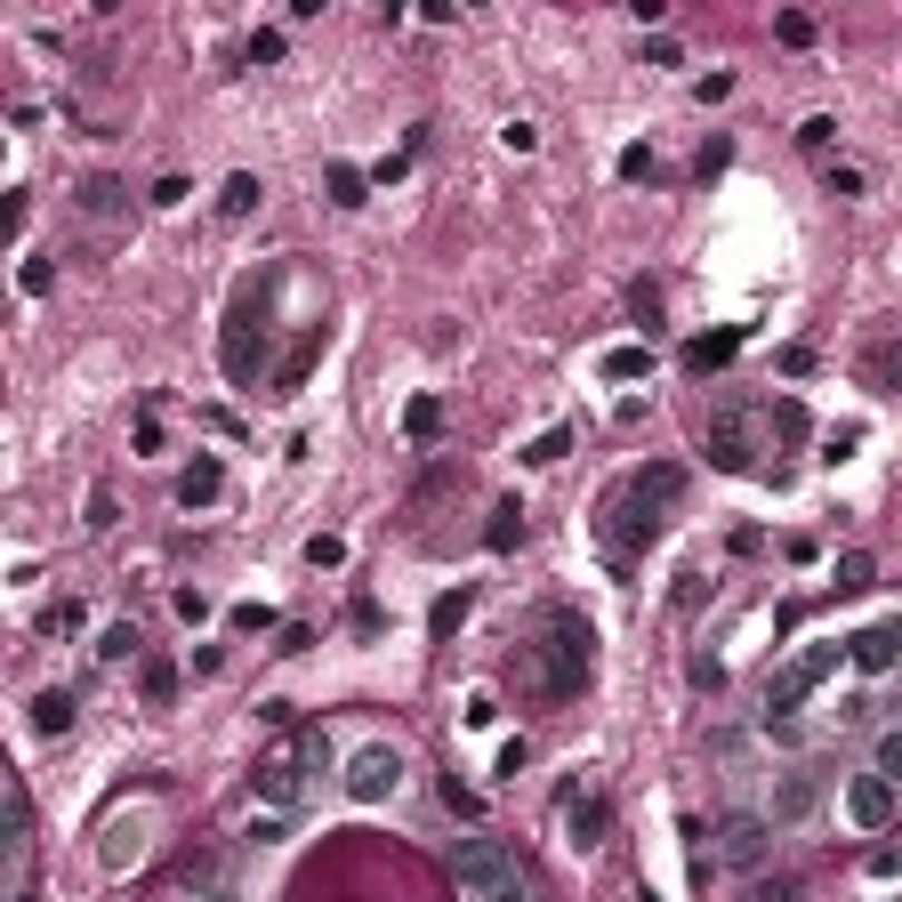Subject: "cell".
<instances>
[{
  "label": "cell",
  "mask_w": 902,
  "mask_h": 902,
  "mask_svg": "<svg viewBox=\"0 0 902 902\" xmlns=\"http://www.w3.org/2000/svg\"><path fill=\"white\" fill-rule=\"evenodd\" d=\"M226 492V468H218V451H194V468L178 475V508H210Z\"/></svg>",
  "instance_id": "obj_14"
},
{
  "label": "cell",
  "mask_w": 902,
  "mask_h": 902,
  "mask_svg": "<svg viewBox=\"0 0 902 902\" xmlns=\"http://www.w3.org/2000/svg\"><path fill=\"white\" fill-rule=\"evenodd\" d=\"M766 435H774V411L725 403L717 420H709V468H725V475H749V468H757V451H766Z\"/></svg>",
  "instance_id": "obj_4"
},
{
  "label": "cell",
  "mask_w": 902,
  "mask_h": 902,
  "mask_svg": "<svg viewBox=\"0 0 902 902\" xmlns=\"http://www.w3.org/2000/svg\"><path fill=\"white\" fill-rule=\"evenodd\" d=\"M298 790H306V757H298V742H291V749H274L266 766H258V797H266V806H298Z\"/></svg>",
  "instance_id": "obj_11"
},
{
  "label": "cell",
  "mask_w": 902,
  "mask_h": 902,
  "mask_svg": "<svg viewBox=\"0 0 902 902\" xmlns=\"http://www.w3.org/2000/svg\"><path fill=\"white\" fill-rule=\"evenodd\" d=\"M516 540H524V508H516V500H500L492 516H483V548H492V557H508Z\"/></svg>",
  "instance_id": "obj_18"
},
{
  "label": "cell",
  "mask_w": 902,
  "mask_h": 902,
  "mask_svg": "<svg viewBox=\"0 0 902 902\" xmlns=\"http://www.w3.org/2000/svg\"><path fill=\"white\" fill-rule=\"evenodd\" d=\"M508 677L524 685V693H540V702H572V693L597 677V629H588L580 612L548 605V612L532 620V637L508 653Z\"/></svg>",
  "instance_id": "obj_1"
},
{
  "label": "cell",
  "mask_w": 902,
  "mask_h": 902,
  "mask_svg": "<svg viewBox=\"0 0 902 902\" xmlns=\"http://www.w3.org/2000/svg\"><path fill=\"white\" fill-rule=\"evenodd\" d=\"M822 186H830V194H839V202H854V194H862V169H830V178H822Z\"/></svg>",
  "instance_id": "obj_46"
},
{
  "label": "cell",
  "mask_w": 902,
  "mask_h": 902,
  "mask_svg": "<svg viewBox=\"0 0 902 902\" xmlns=\"http://www.w3.org/2000/svg\"><path fill=\"white\" fill-rule=\"evenodd\" d=\"M73 717H81V709H73V693L49 685L41 702H32V734H73Z\"/></svg>",
  "instance_id": "obj_15"
},
{
  "label": "cell",
  "mask_w": 902,
  "mask_h": 902,
  "mask_svg": "<svg viewBox=\"0 0 902 902\" xmlns=\"http://www.w3.org/2000/svg\"><path fill=\"white\" fill-rule=\"evenodd\" d=\"M814 806H822V774H814V766H782V774H774V797H766V822L790 830V822H806Z\"/></svg>",
  "instance_id": "obj_7"
},
{
  "label": "cell",
  "mask_w": 902,
  "mask_h": 902,
  "mask_svg": "<svg viewBox=\"0 0 902 902\" xmlns=\"http://www.w3.org/2000/svg\"><path fill=\"white\" fill-rule=\"evenodd\" d=\"M871 709H879L871 693H846V702H839V725H871Z\"/></svg>",
  "instance_id": "obj_43"
},
{
  "label": "cell",
  "mask_w": 902,
  "mask_h": 902,
  "mask_svg": "<svg viewBox=\"0 0 902 902\" xmlns=\"http://www.w3.org/2000/svg\"><path fill=\"white\" fill-rule=\"evenodd\" d=\"M114 516H121V508H114V492H89V516H81L89 532H114Z\"/></svg>",
  "instance_id": "obj_39"
},
{
  "label": "cell",
  "mask_w": 902,
  "mask_h": 902,
  "mask_svg": "<svg viewBox=\"0 0 902 902\" xmlns=\"http://www.w3.org/2000/svg\"><path fill=\"white\" fill-rule=\"evenodd\" d=\"M137 693H146L154 709H169V693H178V669H169L161 653H146V661H137Z\"/></svg>",
  "instance_id": "obj_21"
},
{
  "label": "cell",
  "mask_w": 902,
  "mask_h": 902,
  "mask_svg": "<svg viewBox=\"0 0 902 902\" xmlns=\"http://www.w3.org/2000/svg\"><path fill=\"white\" fill-rule=\"evenodd\" d=\"M81 620H89V612H81V597H57V605H41V637H73Z\"/></svg>",
  "instance_id": "obj_26"
},
{
  "label": "cell",
  "mask_w": 902,
  "mask_h": 902,
  "mask_svg": "<svg viewBox=\"0 0 902 902\" xmlns=\"http://www.w3.org/2000/svg\"><path fill=\"white\" fill-rule=\"evenodd\" d=\"M871 580H879V565L862 557V548H854V557H839V597H862Z\"/></svg>",
  "instance_id": "obj_29"
},
{
  "label": "cell",
  "mask_w": 902,
  "mask_h": 902,
  "mask_svg": "<svg viewBox=\"0 0 902 902\" xmlns=\"http://www.w3.org/2000/svg\"><path fill=\"white\" fill-rule=\"evenodd\" d=\"M894 806H902V797H894V782H886V774H854V782H846V814H854L862 830H886V822H894Z\"/></svg>",
  "instance_id": "obj_10"
},
{
  "label": "cell",
  "mask_w": 902,
  "mask_h": 902,
  "mask_svg": "<svg viewBox=\"0 0 902 902\" xmlns=\"http://www.w3.org/2000/svg\"><path fill=\"white\" fill-rule=\"evenodd\" d=\"M194 902H234V894H226V886H210V894H194Z\"/></svg>",
  "instance_id": "obj_47"
},
{
  "label": "cell",
  "mask_w": 902,
  "mask_h": 902,
  "mask_svg": "<svg viewBox=\"0 0 902 902\" xmlns=\"http://www.w3.org/2000/svg\"><path fill=\"white\" fill-rule=\"evenodd\" d=\"M500 137H508V154H532V146H540V129H532V121H508Z\"/></svg>",
  "instance_id": "obj_45"
},
{
  "label": "cell",
  "mask_w": 902,
  "mask_h": 902,
  "mask_svg": "<svg viewBox=\"0 0 902 902\" xmlns=\"http://www.w3.org/2000/svg\"><path fill=\"white\" fill-rule=\"evenodd\" d=\"M749 902H806V886L774 871V879H757V886H749Z\"/></svg>",
  "instance_id": "obj_36"
},
{
  "label": "cell",
  "mask_w": 902,
  "mask_h": 902,
  "mask_svg": "<svg viewBox=\"0 0 902 902\" xmlns=\"http://www.w3.org/2000/svg\"><path fill=\"white\" fill-rule=\"evenodd\" d=\"M742 339H749L742 323H725V331H709V339H693V346H685V371H693V379L725 371V363H734V346H742Z\"/></svg>",
  "instance_id": "obj_13"
},
{
  "label": "cell",
  "mask_w": 902,
  "mask_h": 902,
  "mask_svg": "<svg viewBox=\"0 0 902 902\" xmlns=\"http://www.w3.org/2000/svg\"><path fill=\"white\" fill-rule=\"evenodd\" d=\"M451 879H460L468 902H524V871L500 839H460L451 846Z\"/></svg>",
  "instance_id": "obj_3"
},
{
  "label": "cell",
  "mask_w": 902,
  "mask_h": 902,
  "mask_svg": "<svg viewBox=\"0 0 902 902\" xmlns=\"http://www.w3.org/2000/svg\"><path fill=\"white\" fill-rule=\"evenodd\" d=\"M468 605H475V597H468V588H451V597H435V612H428V629H435V637H451V629H460V620H468Z\"/></svg>",
  "instance_id": "obj_27"
},
{
  "label": "cell",
  "mask_w": 902,
  "mask_h": 902,
  "mask_svg": "<svg viewBox=\"0 0 902 902\" xmlns=\"http://www.w3.org/2000/svg\"><path fill=\"white\" fill-rule=\"evenodd\" d=\"M315 346H323V331H306V339L291 346V363H283V395H291L298 379H306V363H315Z\"/></svg>",
  "instance_id": "obj_35"
},
{
  "label": "cell",
  "mask_w": 902,
  "mask_h": 902,
  "mask_svg": "<svg viewBox=\"0 0 902 902\" xmlns=\"http://www.w3.org/2000/svg\"><path fill=\"white\" fill-rule=\"evenodd\" d=\"M766 411H774V435H782V443H806V435H814V420H806V403H797V395H782V403H766Z\"/></svg>",
  "instance_id": "obj_25"
},
{
  "label": "cell",
  "mask_w": 902,
  "mask_h": 902,
  "mask_svg": "<svg viewBox=\"0 0 902 902\" xmlns=\"http://www.w3.org/2000/svg\"><path fill=\"white\" fill-rule=\"evenodd\" d=\"M620 178L645 186V178H653V146H629V154H620Z\"/></svg>",
  "instance_id": "obj_40"
},
{
  "label": "cell",
  "mask_w": 902,
  "mask_h": 902,
  "mask_svg": "<svg viewBox=\"0 0 902 902\" xmlns=\"http://www.w3.org/2000/svg\"><path fill=\"white\" fill-rule=\"evenodd\" d=\"M774 32H782V49H806V41H814V17H806V9H782Z\"/></svg>",
  "instance_id": "obj_34"
},
{
  "label": "cell",
  "mask_w": 902,
  "mask_h": 902,
  "mask_svg": "<svg viewBox=\"0 0 902 902\" xmlns=\"http://www.w3.org/2000/svg\"><path fill=\"white\" fill-rule=\"evenodd\" d=\"M766 854H774V822L757 806H734L717 822V862H734V871H766Z\"/></svg>",
  "instance_id": "obj_6"
},
{
  "label": "cell",
  "mask_w": 902,
  "mask_h": 902,
  "mask_svg": "<svg viewBox=\"0 0 902 902\" xmlns=\"http://www.w3.org/2000/svg\"><path fill=\"white\" fill-rule=\"evenodd\" d=\"M17 902H41V894H32V886H17Z\"/></svg>",
  "instance_id": "obj_48"
},
{
  "label": "cell",
  "mask_w": 902,
  "mask_h": 902,
  "mask_svg": "<svg viewBox=\"0 0 902 902\" xmlns=\"http://www.w3.org/2000/svg\"><path fill=\"white\" fill-rule=\"evenodd\" d=\"M871 774H886L894 790H902V725H894V734H879V766Z\"/></svg>",
  "instance_id": "obj_37"
},
{
  "label": "cell",
  "mask_w": 902,
  "mask_h": 902,
  "mask_svg": "<svg viewBox=\"0 0 902 902\" xmlns=\"http://www.w3.org/2000/svg\"><path fill=\"white\" fill-rule=\"evenodd\" d=\"M218 355H226V379H234V388H258V371H266L258 298H234V315H226V331H218Z\"/></svg>",
  "instance_id": "obj_5"
},
{
  "label": "cell",
  "mask_w": 902,
  "mask_h": 902,
  "mask_svg": "<svg viewBox=\"0 0 902 902\" xmlns=\"http://www.w3.org/2000/svg\"><path fill=\"white\" fill-rule=\"evenodd\" d=\"M106 862H114V871H121V862H137V830H114V839H106Z\"/></svg>",
  "instance_id": "obj_44"
},
{
  "label": "cell",
  "mask_w": 902,
  "mask_h": 902,
  "mask_svg": "<svg viewBox=\"0 0 902 902\" xmlns=\"http://www.w3.org/2000/svg\"><path fill=\"white\" fill-rule=\"evenodd\" d=\"M565 451H572V428H548V435H540V443L524 451V460H532V468H557Z\"/></svg>",
  "instance_id": "obj_33"
},
{
  "label": "cell",
  "mask_w": 902,
  "mask_h": 902,
  "mask_svg": "<svg viewBox=\"0 0 902 902\" xmlns=\"http://www.w3.org/2000/svg\"><path fill=\"white\" fill-rule=\"evenodd\" d=\"M830 137H839V121H830V114H814V121H797V146H806V154H822V146H830Z\"/></svg>",
  "instance_id": "obj_38"
},
{
  "label": "cell",
  "mask_w": 902,
  "mask_h": 902,
  "mask_svg": "<svg viewBox=\"0 0 902 902\" xmlns=\"http://www.w3.org/2000/svg\"><path fill=\"white\" fill-rule=\"evenodd\" d=\"M331 202H339V210H363V202H371V169H355V161H331Z\"/></svg>",
  "instance_id": "obj_19"
},
{
  "label": "cell",
  "mask_w": 902,
  "mask_h": 902,
  "mask_svg": "<svg viewBox=\"0 0 902 902\" xmlns=\"http://www.w3.org/2000/svg\"><path fill=\"white\" fill-rule=\"evenodd\" d=\"M862 388H879V395L902 388V323H886L871 346H862Z\"/></svg>",
  "instance_id": "obj_12"
},
{
  "label": "cell",
  "mask_w": 902,
  "mask_h": 902,
  "mask_svg": "<svg viewBox=\"0 0 902 902\" xmlns=\"http://www.w3.org/2000/svg\"><path fill=\"white\" fill-rule=\"evenodd\" d=\"M306 565H315V572H339V565H346V540H339V532H315V540H306Z\"/></svg>",
  "instance_id": "obj_32"
},
{
  "label": "cell",
  "mask_w": 902,
  "mask_h": 902,
  "mask_svg": "<svg viewBox=\"0 0 902 902\" xmlns=\"http://www.w3.org/2000/svg\"><path fill=\"white\" fill-rule=\"evenodd\" d=\"M258 202H266V186L251 178V169H234V178L218 186V210H226V218H251V210H258Z\"/></svg>",
  "instance_id": "obj_20"
},
{
  "label": "cell",
  "mask_w": 902,
  "mask_h": 902,
  "mask_svg": "<svg viewBox=\"0 0 902 902\" xmlns=\"http://www.w3.org/2000/svg\"><path fill=\"white\" fill-rule=\"evenodd\" d=\"M81 210H89V218H114V210H121V178H106V169L81 178Z\"/></svg>",
  "instance_id": "obj_24"
},
{
  "label": "cell",
  "mask_w": 902,
  "mask_h": 902,
  "mask_svg": "<svg viewBox=\"0 0 902 902\" xmlns=\"http://www.w3.org/2000/svg\"><path fill=\"white\" fill-rule=\"evenodd\" d=\"M806 693H814V685H806V669H797V661H790V669H774V677H766V717H790L797 702H806Z\"/></svg>",
  "instance_id": "obj_17"
},
{
  "label": "cell",
  "mask_w": 902,
  "mask_h": 902,
  "mask_svg": "<svg viewBox=\"0 0 902 902\" xmlns=\"http://www.w3.org/2000/svg\"><path fill=\"white\" fill-rule=\"evenodd\" d=\"M395 782H403V757H395V749H363L355 766H346V797H363V806L395 797Z\"/></svg>",
  "instance_id": "obj_8"
},
{
  "label": "cell",
  "mask_w": 902,
  "mask_h": 902,
  "mask_svg": "<svg viewBox=\"0 0 902 902\" xmlns=\"http://www.w3.org/2000/svg\"><path fill=\"white\" fill-rule=\"evenodd\" d=\"M685 500V468H669V460H653V468H637V475H620L612 492H605V548H612V565H629L637 548H653L661 540V524H669V508Z\"/></svg>",
  "instance_id": "obj_2"
},
{
  "label": "cell",
  "mask_w": 902,
  "mask_h": 902,
  "mask_svg": "<svg viewBox=\"0 0 902 902\" xmlns=\"http://www.w3.org/2000/svg\"><path fill=\"white\" fill-rule=\"evenodd\" d=\"M137 645H146V637H137V629H129V620H114V629H106V637H97V661H129V653H137Z\"/></svg>",
  "instance_id": "obj_31"
},
{
  "label": "cell",
  "mask_w": 902,
  "mask_h": 902,
  "mask_svg": "<svg viewBox=\"0 0 902 902\" xmlns=\"http://www.w3.org/2000/svg\"><path fill=\"white\" fill-rule=\"evenodd\" d=\"M403 435H411V443H435V435H443V395H435V388L403 403Z\"/></svg>",
  "instance_id": "obj_16"
},
{
  "label": "cell",
  "mask_w": 902,
  "mask_h": 902,
  "mask_svg": "<svg viewBox=\"0 0 902 902\" xmlns=\"http://www.w3.org/2000/svg\"><path fill=\"white\" fill-rule=\"evenodd\" d=\"M846 661V645H806V653H797V669H806V685H822L830 669H839Z\"/></svg>",
  "instance_id": "obj_30"
},
{
  "label": "cell",
  "mask_w": 902,
  "mask_h": 902,
  "mask_svg": "<svg viewBox=\"0 0 902 902\" xmlns=\"http://www.w3.org/2000/svg\"><path fill=\"white\" fill-rule=\"evenodd\" d=\"M234 629L258 637V629H274V612H266V605H234Z\"/></svg>",
  "instance_id": "obj_41"
},
{
  "label": "cell",
  "mask_w": 902,
  "mask_h": 902,
  "mask_svg": "<svg viewBox=\"0 0 902 902\" xmlns=\"http://www.w3.org/2000/svg\"><path fill=\"white\" fill-rule=\"evenodd\" d=\"M597 379H653V355H645V346H605Z\"/></svg>",
  "instance_id": "obj_22"
},
{
  "label": "cell",
  "mask_w": 902,
  "mask_h": 902,
  "mask_svg": "<svg viewBox=\"0 0 902 902\" xmlns=\"http://www.w3.org/2000/svg\"><path fill=\"white\" fill-rule=\"evenodd\" d=\"M565 822H572V846H597V830H605V797H572Z\"/></svg>",
  "instance_id": "obj_23"
},
{
  "label": "cell",
  "mask_w": 902,
  "mask_h": 902,
  "mask_svg": "<svg viewBox=\"0 0 902 902\" xmlns=\"http://www.w3.org/2000/svg\"><path fill=\"white\" fill-rule=\"evenodd\" d=\"M846 661H854V669H871V677H886V669L902 661V620H879V629H854V637H846Z\"/></svg>",
  "instance_id": "obj_9"
},
{
  "label": "cell",
  "mask_w": 902,
  "mask_h": 902,
  "mask_svg": "<svg viewBox=\"0 0 902 902\" xmlns=\"http://www.w3.org/2000/svg\"><path fill=\"white\" fill-rule=\"evenodd\" d=\"M251 65H283V32H251Z\"/></svg>",
  "instance_id": "obj_42"
},
{
  "label": "cell",
  "mask_w": 902,
  "mask_h": 902,
  "mask_svg": "<svg viewBox=\"0 0 902 902\" xmlns=\"http://www.w3.org/2000/svg\"><path fill=\"white\" fill-rule=\"evenodd\" d=\"M17 291H24V298H49V291H57V258H24V266H17Z\"/></svg>",
  "instance_id": "obj_28"
}]
</instances>
